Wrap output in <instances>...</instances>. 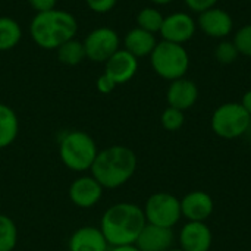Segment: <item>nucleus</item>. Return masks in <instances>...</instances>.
I'll return each instance as SVG.
<instances>
[{"instance_id": "bb28decb", "label": "nucleus", "mask_w": 251, "mask_h": 251, "mask_svg": "<svg viewBox=\"0 0 251 251\" xmlns=\"http://www.w3.org/2000/svg\"><path fill=\"white\" fill-rule=\"evenodd\" d=\"M85 3L96 13H107L116 6L118 0H85Z\"/></svg>"}, {"instance_id": "5701e85b", "label": "nucleus", "mask_w": 251, "mask_h": 251, "mask_svg": "<svg viewBox=\"0 0 251 251\" xmlns=\"http://www.w3.org/2000/svg\"><path fill=\"white\" fill-rule=\"evenodd\" d=\"M18 243V228L15 222L0 213V251H13Z\"/></svg>"}, {"instance_id": "9b49d317", "label": "nucleus", "mask_w": 251, "mask_h": 251, "mask_svg": "<svg viewBox=\"0 0 251 251\" xmlns=\"http://www.w3.org/2000/svg\"><path fill=\"white\" fill-rule=\"evenodd\" d=\"M199 28L212 38H226L234 29V19L232 16L221 9V7H210L201 13H199L197 19Z\"/></svg>"}, {"instance_id": "7ed1b4c3", "label": "nucleus", "mask_w": 251, "mask_h": 251, "mask_svg": "<svg viewBox=\"0 0 251 251\" xmlns=\"http://www.w3.org/2000/svg\"><path fill=\"white\" fill-rule=\"evenodd\" d=\"M76 31L78 22L75 16L60 9L35 13L29 24L32 41L46 50H56L65 41L75 38Z\"/></svg>"}, {"instance_id": "393cba45", "label": "nucleus", "mask_w": 251, "mask_h": 251, "mask_svg": "<svg viewBox=\"0 0 251 251\" xmlns=\"http://www.w3.org/2000/svg\"><path fill=\"white\" fill-rule=\"evenodd\" d=\"M238 56H240V51L237 50L234 41H229V40H225V38L215 49V57L222 65L234 63L238 59Z\"/></svg>"}, {"instance_id": "cd10ccee", "label": "nucleus", "mask_w": 251, "mask_h": 251, "mask_svg": "<svg viewBox=\"0 0 251 251\" xmlns=\"http://www.w3.org/2000/svg\"><path fill=\"white\" fill-rule=\"evenodd\" d=\"M187 7L196 13H201L210 7H215L219 0H184Z\"/></svg>"}, {"instance_id": "1a4fd4ad", "label": "nucleus", "mask_w": 251, "mask_h": 251, "mask_svg": "<svg viewBox=\"0 0 251 251\" xmlns=\"http://www.w3.org/2000/svg\"><path fill=\"white\" fill-rule=\"evenodd\" d=\"M196 31H197V22L190 13L175 12L165 16L159 34L165 41L184 46V43L190 41L194 37Z\"/></svg>"}, {"instance_id": "4468645a", "label": "nucleus", "mask_w": 251, "mask_h": 251, "mask_svg": "<svg viewBox=\"0 0 251 251\" xmlns=\"http://www.w3.org/2000/svg\"><path fill=\"white\" fill-rule=\"evenodd\" d=\"M172 228H163L151 224H146L140 232L135 246L140 251H169L174 246Z\"/></svg>"}, {"instance_id": "a211bd4d", "label": "nucleus", "mask_w": 251, "mask_h": 251, "mask_svg": "<svg viewBox=\"0 0 251 251\" xmlns=\"http://www.w3.org/2000/svg\"><path fill=\"white\" fill-rule=\"evenodd\" d=\"M156 44H157L156 35L138 26L128 31L124 38V49L129 51L132 56H135L137 59L150 56Z\"/></svg>"}, {"instance_id": "9d476101", "label": "nucleus", "mask_w": 251, "mask_h": 251, "mask_svg": "<svg viewBox=\"0 0 251 251\" xmlns=\"http://www.w3.org/2000/svg\"><path fill=\"white\" fill-rule=\"evenodd\" d=\"M104 188L93 175L76 178L69 187V199L79 209L94 207L103 197Z\"/></svg>"}, {"instance_id": "412c9836", "label": "nucleus", "mask_w": 251, "mask_h": 251, "mask_svg": "<svg viewBox=\"0 0 251 251\" xmlns=\"http://www.w3.org/2000/svg\"><path fill=\"white\" fill-rule=\"evenodd\" d=\"M56 50H57V59L63 65H68V66H75V65L81 63L84 59H87L84 43L76 38H71V40L65 41Z\"/></svg>"}, {"instance_id": "f257e3e1", "label": "nucleus", "mask_w": 251, "mask_h": 251, "mask_svg": "<svg viewBox=\"0 0 251 251\" xmlns=\"http://www.w3.org/2000/svg\"><path fill=\"white\" fill-rule=\"evenodd\" d=\"M147 221L143 207L134 203H116L106 209L100 219V231L110 247L135 244Z\"/></svg>"}, {"instance_id": "f704fd0d", "label": "nucleus", "mask_w": 251, "mask_h": 251, "mask_svg": "<svg viewBox=\"0 0 251 251\" xmlns=\"http://www.w3.org/2000/svg\"><path fill=\"white\" fill-rule=\"evenodd\" d=\"M169 251H182V250H181V249H171Z\"/></svg>"}, {"instance_id": "423d86ee", "label": "nucleus", "mask_w": 251, "mask_h": 251, "mask_svg": "<svg viewBox=\"0 0 251 251\" xmlns=\"http://www.w3.org/2000/svg\"><path fill=\"white\" fill-rule=\"evenodd\" d=\"M251 116L241 103H224L215 109L210 119L212 131L224 140H235L244 135Z\"/></svg>"}, {"instance_id": "2eb2a0df", "label": "nucleus", "mask_w": 251, "mask_h": 251, "mask_svg": "<svg viewBox=\"0 0 251 251\" xmlns=\"http://www.w3.org/2000/svg\"><path fill=\"white\" fill-rule=\"evenodd\" d=\"M138 71V59L125 49H119L107 62L104 74L115 81L116 85L125 84L134 78Z\"/></svg>"}, {"instance_id": "b1692460", "label": "nucleus", "mask_w": 251, "mask_h": 251, "mask_svg": "<svg viewBox=\"0 0 251 251\" xmlns=\"http://www.w3.org/2000/svg\"><path fill=\"white\" fill-rule=\"evenodd\" d=\"M184 122H185V115H184V112L179 110V109L171 107V106H168V107L163 110L162 116H160V124H162V126H163L166 131H171V132H172V131L181 129L182 125H184Z\"/></svg>"}, {"instance_id": "f03ea898", "label": "nucleus", "mask_w": 251, "mask_h": 251, "mask_svg": "<svg viewBox=\"0 0 251 251\" xmlns=\"http://www.w3.org/2000/svg\"><path fill=\"white\" fill-rule=\"evenodd\" d=\"M137 165V156L129 147L110 146L97 153L90 172L103 188L113 190L122 187L134 176Z\"/></svg>"}, {"instance_id": "c756f323", "label": "nucleus", "mask_w": 251, "mask_h": 251, "mask_svg": "<svg viewBox=\"0 0 251 251\" xmlns=\"http://www.w3.org/2000/svg\"><path fill=\"white\" fill-rule=\"evenodd\" d=\"M28 1H29V6L37 13L53 10V9H56V3H57V0H28Z\"/></svg>"}, {"instance_id": "ddd939ff", "label": "nucleus", "mask_w": 251, "mask_h": 251, "mask_svg": "<svg viewBox=\"0 0 251 251\" xmlns=\"http://www.w3.org/2000/svg\"><path fill=\"white\" fill-rule=\"evenodd\" d=\"M179 246L182 251H209L213 235L206 222H187L179 232Z\"/></svg>"}, {"instance_id": "f3484780", "label": "nucleus", "mask_w": 251, "mask_h": 251, "mask_svg": "<svg viewBox=\"0 0 251 251\" xmlns=\"http://www.w3.org/2000/svg\"><path fill=\"white\" fill-rule=\"evenodd\" d=\"M69 251H109L110 246L106 241L100 228L81 226L69 238Z\"/></svg>"}, {"instance_id": "72a5a7b5", "label": "nucleus", "mask_w": 251, "mask_h": 251, "mask_svg": "<svg viewBox=\"0 0 251 251\" xmlns=\"http://www.w3.org/2000/svg\"><path fill=\"white\" fill-rule=\"evenodd\" d=\"M243 137H246L249 141L251 143V119H250V124H249V126H247V129H246V132H244V135Z\"/></svg>"}, {"instance_id": "c9c22d12", "label": "nucleus", "mask_w": 251, "mask_h": 251, "mask_svg": "<svg viewBox=\"0 0 251 251\" xmlns=\"http://www.w3.org/2000/svg\"><path fill=\"white\" fill-rule=\"evenodd\" d=\"M250 79H251V75H250Z\"/></svg>"}, {"instance_id": "dca6fc26", "label": "nucleus", "mask_w": 251, "mask_h": 251, "mask_svg": "<svg viewBox=\"0 0 251 251\" xmlns=\"http://www.w3.org/2000/svg\"><path fill=\"white\" fill-rule=\"evenodd\" d=\"M197 99H199V88L194 81L185 76L171 81V85L166 91L168 106L185 112L197 103Z\"/></svg>"}, {"instance_id": "39448f33", "label": "nucleus", "mask_w": 251, "mask_h": 251, "mask_svg": "<svg viewBox=\"0 0 251 251\" xmlns=\"http://www.w3.org/2000/svg\"><path fill=\"white\" fill-rule=\"evenodd\" d=\"M153 71L163 79L175 81L184 78L190 68V54L182 44L159 41L150 54Z\"/></svg>"}, {"instance_id": "e433bc0d", "label": "nucleus", "mask_w": 251, "mask_h": 251, "mask_svg": "<svg viewBox=\"0 0 251 251\" xmlns=\"http://www.w3.org/2000/svg\"><path fill=\"white\" fill-rule=\"evenodd\" d=\"M249 1H251V0H249Z\"/></svg>"}, {"instance_id": "6e6552de", "label": "nucleus", "mask_w": 251, "mask_h": 251, "mask_svg": "<svg viewBox=\"0 0 251 251\" xmlns=\"http://www.w3.org/2000/svg\"><path fill=\"white\" fill-rule=\"evenodd\" d=\"M82 43L85 57L97 63H106L119 50V35L109 26L93 29Z\"/></svg>"}, {"instance_id": "aec40b11", "label": "nucleus", "mask_w": 251, "mask_h": 251, "mask_svg": "<svg viewBox=\"0 0 251 251\" xmlns=\"http://www.w3.org/2000/svg\"><path fill=\"white\" fill-rule=\"evenodd\" d=\"M21 25L9 16H0V51L12 50L21 41Z\"/></svg>"}, {"instance_id": "0eeeda50", "label": "nucleus", "mask_w": 251, "mask_h": 251, "mask_svg": "<svg viewBox=\"0 0 251 251\" xmlns=\"http://www.w3.org/2000/svg\"><path fill=\"white\" fill-rule=\"evenodd\" d=\"M143 210L147 224L163 228H174L182 218L181 200L176 196L165 191L151 194L147 199Z\"/></svg>"}, {"instance_id": "7c9ffc66", "label": "nucleus", "mask_w": 251, "mask_h": 251, "mask_svg": "<svg viewBox=\"0 0 251 251\" xmlns=\"http://www.w3.org/2000/svg\"><path fill=\"white\" fill-rule=\"evenodd\" d=\"M240 103H241V106L246 109V112L251 116V88L249 91H246V94L243 96V99H241Z\"/></svg>"}, {"instance_id": "f8f14e48", "label": "nucleus", "mask_w": 251, "mask_h": 251, "mask_svg": "<svg viewBox=\"0 0 251 251\" xmlns=\"http://www.w3.org/2000/svg\"><path fill=\"white\" fill-rule=\"evenodd\" d=\"M213 210V199L206 191H190L181 199V213L188 222H206L212 216Z\"/></svg>"}, {"instance_id": "473e14b6", "label": "nucleus", "mask_w": 251, "mask_h": 251, "mask_svg": "<svg viewBox=\"0 0 251 251\" xmlns=\"http://www.w3.org/2000/svg\"><path fill=\"white\" fill-rule=\"evenodd\" d=\"M150 1H153L154 4H159V6H165V4H169V3H172L174 0H150Z\"/></svg>"}, {"instance_id": "20e7f679", "label": "nucleus", "mask_w": 251, "mask_h": 251, "mask_svg": "<svg viewBox=\"0 0 251 251\" xmlns=\"http://www.w3.org/2000/svg\"><path fill=\"white\" fill-rule=\"evenodd\" d=\"M97 153L99 149L94 138L84 131H69L59 143V157L74 172L90 171Z\"/></svg>"}, {"instance_id": "2f4dec72", "label": "nucleus", "mask_w": 251, "mask_h": 251, "mask_svg": "<svg viewBox=\"0 0 251 251\" xmlns=\"http://www.w3.org/2000/svg\"><path fill=\"white\" fill-rule=\"evenodd\" d=\"M109 251H140L137 249L135 244H126V246H115V247H110Z\"/></svg>"}, {"instance_id": "4be33fe9", "label": "nucleus", "mask_w": 251, "mask_h": 251, "mask_svg": "<svg viewBox=\"0 0 251 251\" xmlns=\"http://www.w3.org/2000/svg\"><path fill=\"white\" fill-rule=\"evenodd\" d=\"M165 16L156 7H143L137 15V26L151 34L160 32Z\"/></svg>"}, {"instance_id": "a878e982", "label": "nucleus", "mask_w": 251, "mask_h": 251, "mask_svg": "<svg viewBox=\"0 0 251 251\" xmlns=\"http://www.w3.org/2000/svg\"><path fill=\"white\" fill-rule=\"evenodd\" d=\"M234 44L240 54L251 57V24L241 26L234 35Z\"/></svg>"}, {"instance_id": "6ab92c4d", "label": "nucleus", "mask_w": 251, "mask_h": 251, "mask_svg": "<svg viewBox=\"0 0 251 251\" xmlns=\"http://www.w3.org/2000/svg\"><path fill=\"white\" fill-rule=\"evenodd\" d=\"M19 121L12 107L0 103V149L9 147L18 137Z\"/></svg>"}, {"instance_id": "c85d7f7f", "label": "nucleus", "mask_w": 251, "mask_h": 251, "mask_svg": "<svg viewBox=\"0 0 251 251\" xmlns=\"http://www.w3.org/2000/svg\"><path fill=\"white\" fill-rule=\"evenodd\" d=\"M97 90L101 93V94H109V93H112L115 88H116V84H115V81L112 79V78H109L106 74H103V75H100L99 76V79H97Z\"/></svg>"}]
</instances>
